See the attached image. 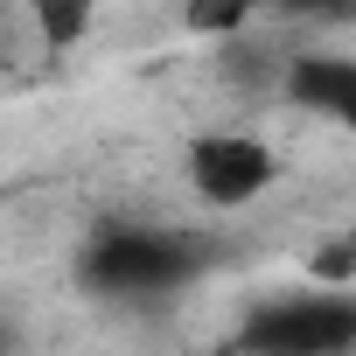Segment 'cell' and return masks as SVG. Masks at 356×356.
<instances>
[{
	"mask_svg": "<svg viewBox=\"0 0 356 356\" xmlns=\"http://www.w3.org/2000/svg\"><path fill=\"white\" fill-rule=\"evenodd\" d=\"M196 266H203V238L168 224H112L84 245V286L112 300L175 293L182 280H196Z\"/></svg>",
	"mask_w": 356,
	"mask_h": 356,
	"instance_id": "6da1fadb",
	"label": "cell"
},
{
	"mask_svg": "<svg viewBox=\"0 0 356 356\" xmlns=\"http://www.w3.org/2000/svg\"><path fill=\"white\" fill-rule=\"evenodd\" d=\"M245 356H356V293L307 286L245 321Z\"/></svg>",
	"mask_w": 356,
	"mask_h": 356,
	"instance_id": "7a4b0ae2",
	"label": "cell"
},
{
	"mask_svg": "<svg viewBox=\"0 0 356 356\" xmlns=\"http://www.w3.org/2000/svg\"><path fill=\"white\" fill-rule=\"evenodd\" d=\"M273 175H280V161H273V147L252 140V133H203V140L189 147V182H196V196H203L210 210H245V203H259V196L273 189Z\"/></svg>",
	"mask_w": 356,
	"mask_h": 356,
	"instance_id": "3957f363",
	"label": "cell"
},
{
	"mask_svg": "<svg viewBox=\"0 0 356 356\" xmlns=\"http://www.w3.org/2000/svg\"><path fill=\"white\" fill-rule=\"evenodd\" d=\"M286 98L356 126V56H286Z\"/></svg>",
	"mask_w": 356,
	"mask_h": 356,
	"instance_id": "277c9868",
	"label": "cell"
},
{
	"mask_svg": "<svg viewBox=\"0 0 356 356\" xmlns=\"http://www.w3.org/2000/svg\"><path fill=\"white\" fill-rule=\"evenodd\" d=\"M84 22H91L84 8H35V29H49V42H70Z\"/></svg>",
	"mask_w": 356,
	"mask_h": 356,
	"instance_id": "5b68a950",
	"label": "cell"
},
{
	"mask_svg": "<svg viewBox=\"0 0 356 356\" xmlns=\"http://www.w3.org/2000/svg\"><path fill=\"white\" fill-rule=\"evenodd\" d=\"M0 356H15V321L0 314Z\"/></svg>",
	"mask_w": 356,
	"mask_h": 356,
	"instance_id": "8992f818",
	"label": "cell"
}]
</instances>
